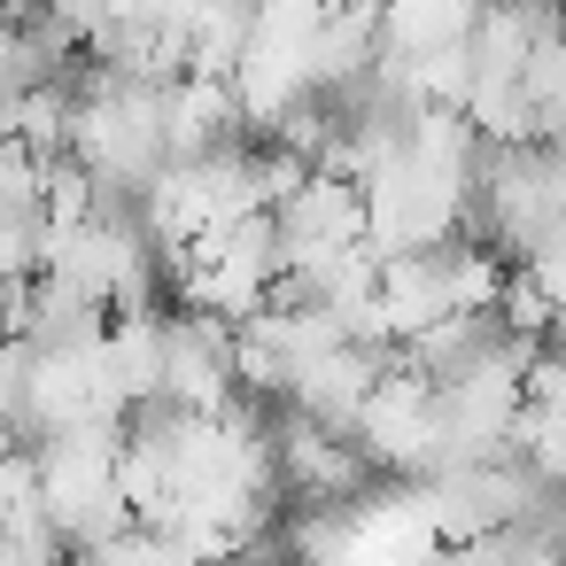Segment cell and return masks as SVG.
Listing matches in <instances>:
<instances>
[{"label":"cell","mask_w":566,"mask_h":566,"mask_svg":"<svg viewBox=\"0 0 566 566\" xmlns=\"http://www.w3.org/2000/svg\"><path fill=\"white\" fill-rule=\"evenodd\" d=\"M357 442L380 465H434L450 458V411H442V380L434 373H380L365 411H357Z\"/></svg>","instance_id":"1"},{"label":"cell","mask_w":566,"mask_h":566,"mask_svg":"<svg viewBox=\"0 0 566 566\" xmlns=\"http://www.w3.org/2000/svg\"><path fill=\"white\" fill-rule=\"evenodd\" d=\"M357 450H365V442H357L349 427H326V419H311V411H295L287 434H280V465H287V481H295V496H318V504H342V496L365 489V458H357Z\"/></svg>","instance_id":"2"},{"label":"cell","mask_w":566,"mask_h":566,"mask_svg":"<svg viewBox=\"0 0 566 566\" xmlns=\"http://www.w3.org/2000/svg\"><path fill=\"white\" fill-rule=\"evenodd\" d=\"M0 527L9 535H48V473H40V450H0Z\"/></svg>","instance_id":"3"},{"label":"cell","mask_w":566,"mask_h":566,"mask_svg":"<svg viewBox=\"0 0 566 566\" xmlns=\"http://www.w3.org/2000/svg\"><path fill=\"white\" fill-rule=\"evenodd\" d=\"M40 179H48V156L17 133H0V210H32L40 218Z\"/></svg>","instance_id":"4"},{"label":"cell","mask_w":566,"mask_h":566,"mask_svg":"<svg viewBox=\"0 0 566 566\" xmlns=\"http://www.w3.org/2000/svg\"><path fill=\"white\" fill-rule=\"evenodd\" d=\"M0 450H17V427H9V419H0Z\"/></svg>","instance_id":"5"},{"label":"cell","mask_w":566,"mask_h":566,"mask_svg":"<svg viewBox=\"0 0 566 566\" xmlns=\"http://www.w3.org/2000/svg\"><path fill=\"white\" fill-rule=\"evenodd\" d=\"M9 9H55V0H9Z\"/></svg>","instance_id":"6"}]
</instances>
